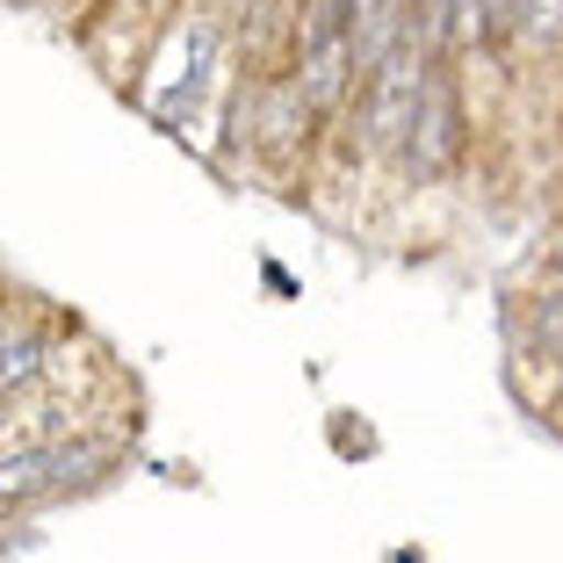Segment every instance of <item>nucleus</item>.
I'll return each instance as SVG.
<instances>
[{"label":"nucleus","instance_id":"f257e3e1","mask_svg":"<svg viewBox=\"0 0 563 563\" xmlns=\"http://www.w3.org/2000/svg\"><path fill=\"white\" fill-rule=\"evenodd\" d=\"M354 80V0H311L303 15V58H297V95L303 109H340Z\"/></svg>","mask_w":563,"mask_h":563},{"label":"nucleus","instance_id":"f03ea898","mask_svg":"<svg viewBox=\"0 0 563 563\" xmlns=\"http://www.w3.org/2000/svg\"><path fill=\"white\" fill-rule=\"evenodd\" d=\"M362 73H368V109H362L368 152H398L405 123H412V101H419V80H427V51H419L412 22H405V30L390 36Z\"/></svg>","mask_w":563,"mask_h":563},{"label":"nucleus","instance_id":"7ed1b4c3","mask_svg":"<svg viewBox=\"0 0 563 563\" xmlns=\"http://www.w3.org/2000/svg\"><path fill=\"white\" fill-rule=\"evenodd\" d=\"M398 152H405V174H412V181H441V174H455V159H463V101H455L448 73L427 66Z\"/></svg>","mask_w":563,"mask_h":563},{"label":"nucleus","instance_id":"20e7f679","mask_svg":"<svg viewBox=\"0 0 563 563\" xmlns=\"http://www.w3.org/2000/svg\"><path fill=\"white\" fill-rule=\"evenodd\" d=\"M101 463H109L101 448H30V455H15V463H0V506L66 492V484H80L87 470H101Z\"/></svg>","mask_w":563,"mask_h":563},{"label":"nucleus","instance_id":"39448f33","mask_svg":"<svg viewBox=\"0 0 563 563\" xmlns=\"http://www.w3.org/2000/svg\"><path fill=\"white\" fill-rule=\"evenodd\" d=\"M36 368H44V340L0 325V398H15L22 383H36Z\"/></svg>","mask_w":563,"mask_h":563},{"label":"nucleus","instance_id":"423d86ee","mask_svg":"<svg viewBox=\"0 0 563 563\" xmlns=\"http://www.w3.org/2000/svg\"><path fill=\"white\" fill-rule=\"evenodd\" d=\"M514 30L534 44H556L563 36V0H514Z\"/></svg>","mask_w":563,"mask_h":563},{"label":"nucleus","instance_id":"0eeeda50","mask_svg":"<svg viewBox=\"0 0 563 563\" xmlns=\"http://www.w3.org/2000/svg\"><path fill=\"white\" fill-rule=\"evenodd\" d=\"M534 340H542L549 354H563V282L542 297V311H534Z\"/></svg>","mask_w":563,"mask_h":563},{"label":"nucleus","instance_id":"6e6552de","mask_svg":"<svg viewBox=\"0 0 563 563\" xmlns=\"http://www.w3.org/2000/svg\"><path fill=\"white\" fill-rule=\"evenodd\" d=\"M556 275H563V253H556Z\"/></svg>","mask_w":563,"mask_h":563}]
</instances>
